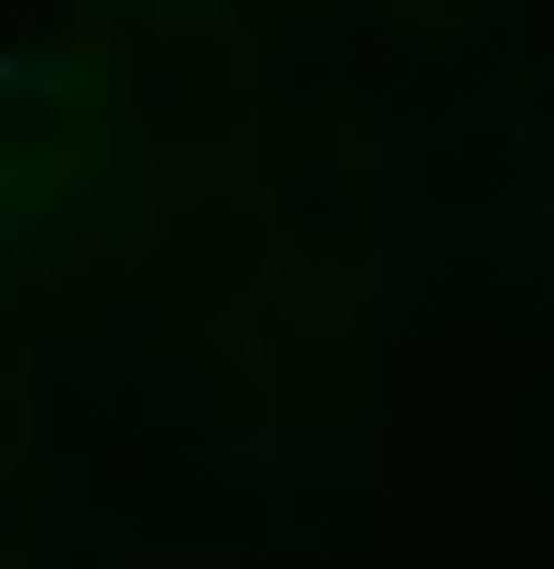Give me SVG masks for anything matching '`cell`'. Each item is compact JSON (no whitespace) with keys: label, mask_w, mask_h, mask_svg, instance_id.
<instances>
[{"label":"cell","mask_w":554,"mask_h":569,"mask_svg":"<svg viewBox=\"0 0 554 569\" xmlns=\"http://www.w3.org/2000/svg\"><path fill=\"white\" fill-rule=\"evenodd\" d=\"M47 123H62L47 93H0V186H47V170H62V139H47Z\"/></svg>","instance_id":"1"}]
</instances>
